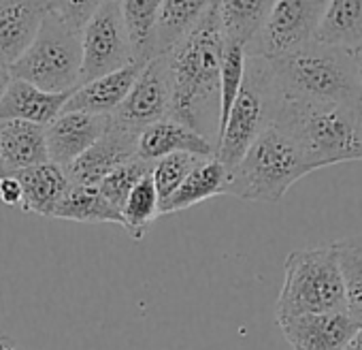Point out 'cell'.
<instances>
[{"instance_id":"6da1fadb","label":"cell","mask_w":362,"mask_h":350,"mask_svg":"<svg viewBox=\"0 0 362 350\" xmlns=\"http://www.w3.org/2000/svg\"><path fill=\"white\" fill-rule=\"evenodd\" d=\"M224 37L218 18V0L199 26L181 41L168 58L170 120L188 126L207 141L218 143L220 128V75Z\"/></svg>"},{"instance_id":"7a4b0ae2","label":"cell","mask_w":362,"mask_h":350,"mask_svg":"<svg viewBox=\"0 0 362 350\" xmlns=\"http://www.w3.org/2000/svg\"><path fill=\"white\" fill-rule=\"evenodd\" d=\"M303 149L313 171L362 160V103L284 101L275 122Z\"/></svg>"},{"instance_id":"3957f363","label":"cell","mask_w":362,"mask_h":350,"mask_svg":"<svg viewBox=\"0 0 362 350\" xmlns=\"http://www.w3.org/2000/svg\"><path fill=\"white\" fill-rule=\"evenodd\" d=\"M284 101L307 103H362V84L345 47L311 41L294 52L269 60Z\"/></svg>"},{"instance_id":"277c9868","label":"cell","mask_w":362,"mask_h":350,"mask_svg":"<svg viewBox=\"0 0 362 350\" xmlns=\"http://www.w3.org/2000/svg\"><path fill=\"white\" fill-rule=\"evenodd\" d=\"M313 173L298 143L277 124H271L247 147L241 160L228 169L226 195L277 203L305 175Z\"/></svg>"},{"instance_id":"5b68a950","label":"cell","mask_w":362,"mask_h":350,"mask_svg":"<svg viewBox=\"0 0 362 350\" xmlns=\"http://www.w3.org/2000/svg\"><path fill=\"white\" fill-rule=\"evenodd\" d=\"M347 310L345 282L332 244L294 250L284 265L275 318Z\"/></svg>"},{"instance_id":"8992f818","label":"cell","mask_w":362,"mask_h":350,"mask_svg":"<svg viewBox=\"0 0 362 350\" xmlns=\"http://www.w3.org/2000/svg\"><path fill=\"white\" fill-rule=\"evenodd\" d=\"M281 94L271 73L269 60L247 54L241 90L228 111L224 130L216 145V158L226 166H235L247 147L267 130L279 111Z\"/></svg>"},{"instance_id":"52a82bcc","label":"cell","mask_w":362,"mask_h":350,"mask_svg":"<svg viewBox=\"0 0 362 350\" xmlns=\"http://www.w3.org/2000/svg\"><path fill=\"white\" fill-rule=\"evenodd\" d=\"M9 73L45 92H73L81 73V30L66 26L49 11L35 41L9 67Z\"/></svg>"},{"instance_id":"ba28073f","label":"cell","mask_w":362,"mask_h":350,"mask_svg":"<svg viewBox=\"0 0 362 350\" xmlns=\"http://www.w3.org/2000/svg\"><path fill=\"white\" fill-rule=\"evenodd\" d=\"M132 62H136V58L122 20L119 0H107L81 28L79 86Z\"/></svg>"},{"instance_id":"9c48e42d","label":"cell","mask_w":362,"mask_h":350,"mask_svg":"<svg viewBox=\"0 0 362 350\" xmlns=\"http://www.w3.org/2000/svg\"><path fill=\"white\" fill-rule=\"evenodd\" d=\"M326 3L328 0H275L247 54L271 60L311 43Z\"/></svg>"},{"instance_id":"30bf717a","label":"cell","mask_w":362,"mask_h":350,"mask_svg":"<svg viewBox=\"0 0 362 350\" xmlns=\"http://www.w3.org/2000/svg\"><path fill=\"white\" fill-rule=\"evenodd\" d=\"M170 69L166 56H153L141 69L122 105L111 113V122L132 132L170 118Z\"/></svg>"},{"instance_id":"8fae6325","label":"cell","mask_w":362,"mask_h":350,"mask_svg":"<svg viewBox=\"0 0 362 350\" xmlns=\"http://www.w3.org/2000/svg\"><path fill=\"white\" fill-rule=\"evenodd\" d=\"M292 350H343L362 327L347 310L277 320Z\"/></svg>"},{"instance_id":"7c38bea8","label":"cell","mask_w":362,"mask_h":350,"mask_svg":"<svg viewBox=\"0 0 362 350\" xmlns=\"http://www.w3.org/2000/svg\"><path fill=\"white\" fill-rule=\"evenodd\" d=\"M136 139L139 132L126 130L111 122L107 132L96 143L64 166L69 182L77 186H98L113 169L136 156Z\"/></svg>"},{"instance_id":"4fadbf2b","label":"cell","mask_w":362,"mask_h":350,"mask_svg":"<svg viewBox=\"0 0 362 350\" xmlns=\"http://www.w3.org/2000/svg\"><path fill=\"white\" fill-rule=\"evenodd\" d=\"M111 126V115H94L83 111H60L45 126V143L49 160L66 166L96 143Z\"/></svg>"},{"instance_id":"5bb4252c","label":"cell","mask_w":362,"mask_h":350,"mask_svg":"<svg viewBox=\"0 0 362 350\" xmlns=\"http://www.w3.org/2000/svg\"><path fill=\"white\" fill-rule=\"evenodd\" d=\"M49 0H0V67H11L35 41Z\"/></svg>"},{"instance_id":"9a60e30c","label":"cell","mask_w":362,"mask_h":350,"mask_svg":"<svg viewBox=\"0 0 362 350\" xmlns=\"http://www.w3.org/2000/svg\"><path fill=\"white\" fill-rule=\"evenodd\" d=\"M143 67H145V62L136 60V62H132L119 71L107 73L103 77H96L92 81L77 86L71 92L62 111H83V113H94V115H111L122 105L126 94L130 92V88L136 81Z\"/></svg>"},{"instance_id":"2e32d148","label":"cell","mask_w":362,"mask_h":350,"mask_svg":"<svg viewBox=\"0 0 362 350\" xmlns=\"http://www.w3.org/2000/svg\"><path fill=\"white\" fill-rule=\"evenodd\" d=\"M177 152H188V154L207 156V158L216 156V147L211 141H207L199 132L190 130L188 126L179 124L170 118L149 124L147 128L139 132V139H136L139 158L147 162H156L158 158H164Z\"/></svg>"},{"instance_id":"e0dca14e","label":"cell","mask_w":362,"mask_h":350,"mask_svg":"<svg viewBox=\"0 0 362 350\" xmlns=\"http://www.w3.org/2000/svg\"><path fill=\"white\" fill-rule=\"evenodd\" d=\"M71 92L54 94L39 90L37 86L11 77L5 94L0 96V122L22 120L39 126H47L66 105Z\"/></svg>"},{"instance_id":"ac0fdd59","label":"cell","mask_w":362,"mask_h":350,"mask_svg":"<svg viewBox=\"0 0 362 350\" xmlns=\"http://www.w3.org/2000/svg\"><path fill=\"white\" fill-rule=\"evenodd\" d=\"M22 186V203L20 208L26 214L54 216L56 205L69 191L71 182L66 178L64 166L47 160L37 166L22 169L13 173Z\"/></svg>"},{"instance_id":"d6986e66","label":"cell","mask_w":362,"mask_h":350,"mask_svg":"<svg viewBox=\"0 0 362 350\" xmlns=\"http://www.w3.org/2000/svg\"><path fill=\"white\" fill-rule=\"evenodd\" d=\"M0 160L7 175L47 162L45 126L22 120H3L0 122Z\"/></svg>"},{"instance_id":"ffe728a7","label":"cell","mask_w":362,"mask_h":350,"mask_svg":"<svg viewBox=\"0 0 362 350\" xmlns=\"http://www.w3.org/2000/svg\"><path fill=\"white\" fill-rule=\"evenodd\" d=\"M216 0H162L158 13L151 56L170 54L205 18Z\"/></svg>"},{"instance_id":"44dd1931","label":"cell","mask_w":362,"mask_h":350,"mask_svg":"<svg viewBox=\"0 0 362 350\" xmlns=\"http://www.w3.org/2000/svg\"><path fill=\"white\" fill-rule=\"evenodd\" d=\"M226 182L228 169L216 156L205 158L190 171L181 186L164 203H160V214H177L218 195H226Z\"/></svg>"},{"instance_id":"7402d4cb","label":"cell","mask_w":362,"mask_h":350,"mask_svg":"<svg viewBox=\"0 0 362 350\" xmlns=\"http://www.w3.org/2000/svg\"><path fill=\"white\" fill-rule=\"evenodd\" d=\"M275 0H218V18L224 43L250 50L260 35Z\"/></svg>"},{"instance_id":"603a6c76","label":"cell","mask_w":362,"mask_h":350,"mask_svg":"<svg viewBox=\"0 0 362 350\" xmlns=\"http://www.w3.org/2000/svg\"><path fill=\"white\" fill-rule=\"evenodd\" d=\"M313 41L354 50L362 43V0H328Z\"/></svg>"},{"instance_id":"cb8c5ba5","label":"cell","mask_w":362,"mask_h":350,"mask_svg":"<svg viewBox=\"0 0 362 350\" xmlns=\"http://www.w3.org/2000/svg\"><path fill=\"white\" fill-rule=\"evenodd\" d=\"M54 218L75 220V222H111L122 225L119 212L100 195L98 186H77L71 184L60 203L54 210Z\"/></svg>"},{"instance_id":"d4e9b609","label":"cell","mask_w":362,"mask_h":350,"mask_svg":"<svg viewBox=\"0 0 362 350\" xmlns=\"http://www.w3.org/2000/svg\"><path fill=\"white\" fill-rule=\"evenodd\" d=\"M162 0H119L122 20L139 62L151 60V45H153V30L158 22V13Z\"/></svg>"},{"instance_id":"484cf974","label":"cell","mask_w":362,"mask_h":350,"mask_svg":"<svg viewBox=\"0 0 362 350\" xmlns=\"http://www.w3.org/2000/svg\"><path fill=\"white\" fill-rule=\"evenodd\" d=\"M122 216V227L128 231V235L134 242H141L153 220L160 216V197L156 193V184L151 180V173L130 191L126 201L119 208Z\"/></svg>"},{"instance_id":"4316f807","label":"cell","mask_w":362,"mask_h":350,"mask_svg":"<svg viewBox=\"0 0 362 350\" xmlns=\"http://www.w3.org/2000/svg\"><path fill=\"white\" fill-rule=\"evenodd\" d=\"M345 282L347 312L362 324V237H347L332 244Z\"/></svg>"},{"instance_id":"83f0119b","label":"cell","mask_w":362,"mask_h":350,"mask_svg":"<svg viewBox=\"0 0 362 350\" xmlns=\"http://www.w3.org/2000/svg\"><path fill=\"white\" fill-rule=\"evenodd\" d=\"M205 158L207 156L177 152V154H168V156L151 162V180L156 184V193L160 197V203H164L181 186V182L188 178L190 171Z\"/></svg>"},{"instance_id":"f1b7e54d","label":"cell","mask_w":362,"mask_h":350,"mask_svg":"<svg viewBox=\"0 0 362 350\" xmlns=\"http://www.w3.org/2000/svg\"><path fill=\"white\" fill-rule=\"evenodd\" d=\"M245 60H247V50L235 43H226L224 47V58H222V75H220V128H218V139L224 130L228 111L241 90L243 73H245ZM218 145V143H216Z\"/></svg>"},{"instance_id":"f546056e","label":"cell","mask_w":362,"mask_h":350,"mask_svg":"<svg viewBox=\"0 0 362 350\" xmlns=\"http://www.w3.org/2000/svg\"><path fill=\"white\" fill-rule=\"evenodd\" d=\"M149 173H151V162L134 156V158L126 160L124 164H119L117 169H113L98 184V191L119 212V208L126 201V197L130 195V191Z\"/></svg>"},{"instance_id":"4dcf8cb0","label":"cell","mask_w":362,"mask_h":350,"mask_svg":"<svg viewBox=\"0 0 362 350\" xmlns=\"http://www.w3.org/2000/svg\"><path fill=\"white\" fill-rule=\"evenodd\" d=\"M107 0H49V11L66 26L81 30Z\"/></svg>"},{"instance_id":"1f68e13d","label":"cell","mask_w":362,"mask_h":350,"mask_svg":"<svg viewBox=\"0 0 362 350\" xmlns=\"http://www.w3.org/2000/svg\"><path fill=\"white\" fill-rule=\"evenodd\" d=\"M0 203H5L9 208H16L22 203V186L16 175L0 178Z\"/></svg>"},{"instance_id":"d6a6232c","label":"cell","mask_w":362,"mask_h":350,"mask_svg":"<svg viewBox=\"0 0 362 350\" xmlns=\"http://www.w3.org/2000/svg\"><path fill=\"white\" fill-rule=\"evenodd\" d=\"M349 52H351V58H354V64H356V71H358V79L362 84V43L358 47L349 50Z\"/></svg>"},{"instance_id":"836d02e7","label":"cell","mask_w":362,"mask_h":350,"mask_svg":"<svg viewBox=\"0 0 362 350\" xmlns=\"http://www.w3.org/2000/svg\"><path fill=\"white\" fill-rule=\"evenodd\" d=\"M9 81H11V73H9V69H7V67H0V96L5 94V90H7Z\"/></svg>"},{"instance_id":"e575fe53","label":"cell","mask_w":362,"mask_h":350,"mask_svg":"<svg viewBox=\"0 0 362 350\" xmlns=\"http://www.w3.org/2000/svg\"><path fill=\"white\" fill-rule=\"evenodd\" d=\"M343 350H362V327L356 331V335L349 339V344H347Z\"/></svg>"},{"instance_id":"d590c367","label":"cell","mask_w":362,"mask_h":350,"mask_svg":"<svg viewBox=\"0 0 362 350\" xmlns=\"http://www.w3.org/2000/svg\"><path fill=\"white\" fill-rule=\"evenodd\" d=\"M18 344L9 335H0V350H16Z\"/></svg>"},{"instance_id":"8d00e7d4","label":"cell","mask_w":362,"mask_h":350,"mask_svg":"<svg viewBox=\"0 0 362 350\" xmlns=\"http://www.w3.org/2000/svg\"><path fill=\"white\" fill-rule=\"evenodd\" d=\"M7 175V171H5V166H3V160H0V178H5Z\"/></svg>"},{"instance_id":"74e56055","label":"cell","mask_w":362,"mask_h":350,"mask_svg":"<svg viewBox=\"0 0 362 350\" xmlns=\"http://www.w3.org/2000/svg\"><path fill=\"white\" fill-rule=\"evenodd\" d=\"M16 350H20V348H16Z\"/></svg>"}]
</instances>
